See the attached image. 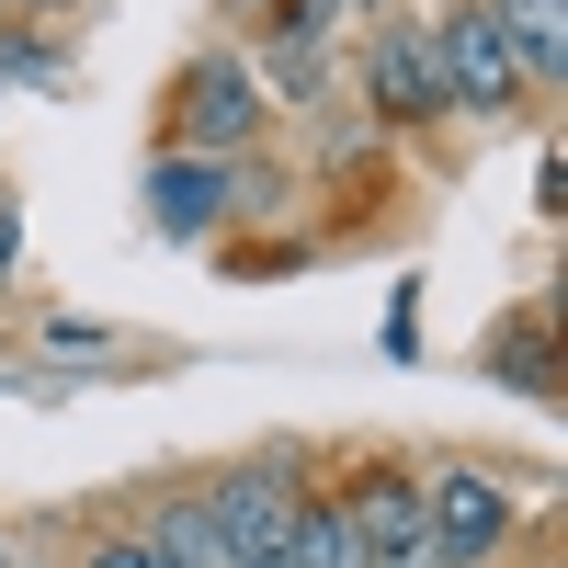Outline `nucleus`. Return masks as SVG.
Instances as JSON below:
<instances>
[{"label":"nucleus","instance_id":"1","mask_svg":"<svg viewBox=\"0 0 568 568\" xmlns=\"http://www.w3.org/2000/svg\"><path fill=\"white\" fill-rule=\"evenodd\" d=\"M216 500V535H227V568H273L284 557V524H296V455H262V466H240V478H216L205 489Z\"/></svg>","mask_w":568,"mask_h":568},{"label":"nucleus","instance_id":"2","mask_svg":"<svg viewBox=\"0 0 568 568\" xmlns=\"http://www.w3.org/2000/svg\"><path fill=\"white\" fill-rule=\"evenodd\" d=\"M420 535H433V568H478L511 535V489L489 466H444V478L420 489Z\"/></svg>","mask_w":568,"mask_h":568},{"label":"nucleus","instance_id":"3","mask_svg":"<svg viewBox=\"0 0 568 568\" xmlns=\"http://www.w3.org/2000/svg\"><path fill=\"white\" fill-rule=\"evenodd\" d=\"M342 511V535L364 568H433V535H420V478H398V466H375V478L353 500H329Z\"/></svg>","mask_w":568,"mask_h":568},{"label":"nucleus","instance_id":"4","mask_svg":"<svg viewBox=\"0 0 568 568\" xmlns=\"http://www.w3.org/2000/svg\"><path fill=\"white\" fill-rule=\"evenodd\" d=\"M433 69H444V103H466V114H500L511 80H524V69H511V45H500V23L478 12V0L433 23Z\"/></svg>","mask_w":568,"mask_h":568},{"label":"nucleus","instance_id":"5","mask_svg":"<svg viewBox=\"0 0 568 568\" xmlns=\"http://www.w3.org/2000/svg\"><path fill=\"white\" fill-rule=\"evenodd\" d=\"M375 103H387L398 125L455 114V103H444V69H433V34H409V23H387V34H375Z\"/></svg>","mask_w":568,"mask_h":568},{"label":"nucleus","instance_id":"6","mask_svg":"<svg viewBox=\"0 0 568 568\" xmlns=\"http://www.w3.org/2000/svg\"><path fill=\"white\" fill-rule=\"evenodd\" d=\"M182 136H194V149H240L251 136V80L227 58H205L194 80H182Z\"/></svg>","mask_w":568,"mask_h":568},{"label":"nucleus","instance_id":"7","mask_svg":"<svg viewBox=\"0 0 568 568\" xmlns=\"http://www.w3.org/2000/svg\"><path fill=\"white\" fill-rule=\"evenodd\" d=\"M489 23H500V45H511V69H524V80H557V69H568L557 0H489Z\"/></svg>","mask_w":568,"mask_h":568},{"label":"nucleus","instance_id":"8","mask_svg":"<svg viewBox=\"0 0 568 568\" xmlns=\"http://www.w3.org/2000/svg\"><path fill=\"white\" fill-rule=\"evenodd\" d=\"M149 557L160 568H227V535H216V500L194 489V500H171L160 524H149Z\"/></svg>","mask_w":568,"mask_h":568},{"label":"nucleus","instance_id":"9","mask_svg":"<svg viewBox=\"0 0 568 568\" xmlns=\"http://www.w3.org/2000/svg\"><path fill=\"white\" fill-rule=\"evenodd\" d=\"M149 216H160V227H205V216H227V171H216V160H171V171L149 182Z\"/></svg>","mask_w":568,"mask_h":568},{"label":"nucleus","instance_id":"10","mask_svg":"<svg viewBox=\"0 0 568 568\" xmlns=\"http://www.w3.org/2000/svg\"><path fill=\"white\" fill-rule=\"evenodd\" d=\"M318 45H329V0H273V69L284 80H318Z\"/></svg>","mask_w":568,"mask_h":568},{"label":"nucleus","instance_id":"11","mask_svg":"<svg viewBox=\"0 0 568 568\" xmlns=\"http://www.w3.org/2000/svg\"><path fill=\"white\" fill-rule=\"evenodd\" d=\"M273 568H364L353 557V535H342V511L329 500H296V524H284V557Z\"/></svg>","mask_w":568,"mask_h":568},{"label":"nucleus","instance_id":"12","mask_svg":"<svg viewBox=\"0 0 568 568\" xmlns=\"http://www.w3.org/2000/svg\"><path fill=\"white\" fill-rule=\"evenodd\" d=\"M500 375H511L524 398H546V387H557V364H546V329H511V342H500Z\"/></svg>","mask_w":568,"mask_h":568},{"label":"nucleus","instance_id":"13","mask_svg":"<svg viewBox=\"0 0 568 568\" xmlns=\"http://www.w3.org/2000/svg\"><path fill=\"white\" fill-rule=\"evenodd\" d=\"M91 568H160V557H149V535H114V546H91Z\"/></svg>","mask_w":568,"mask_h":568},{"label":"nucleus","instance_id":"14","mask_svg":"<svg viewBox=\"0 0 568 568\" xmlns=\"http://www.w3.org/2000/svg\"><path fill=\"white\" fill-rule=\"evenodd\" d=\"M0 568H12V535H0Z\"/></svg>","mask_w":568,"mask_h":568}]
</instances>
